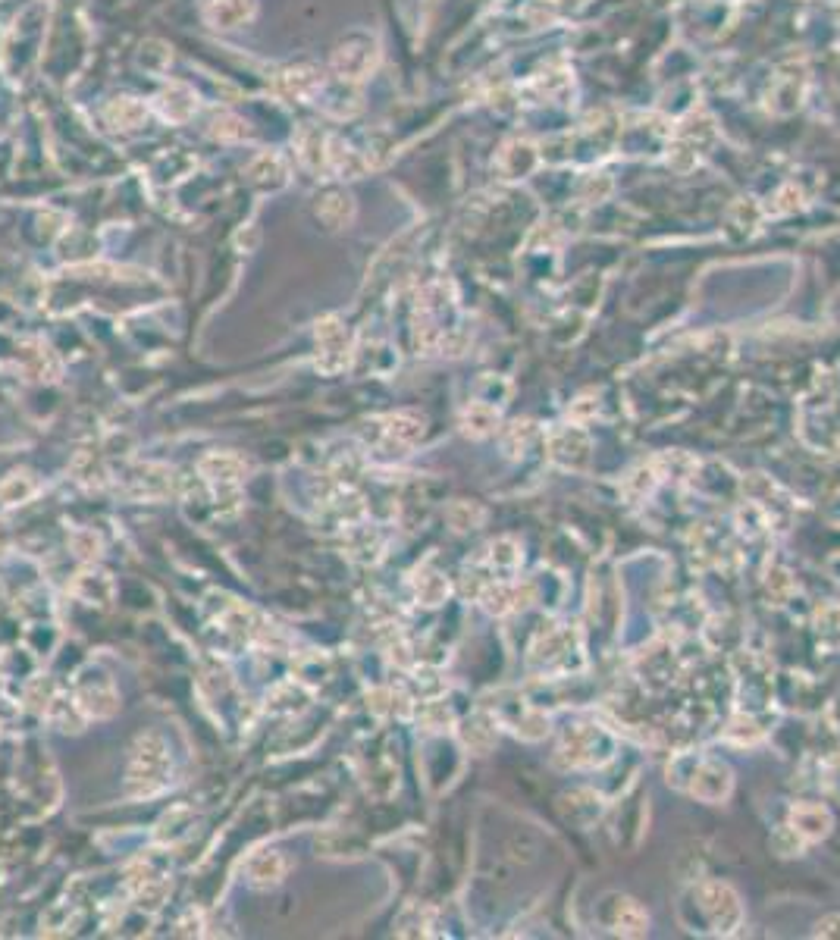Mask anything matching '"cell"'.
Returning <instances> with one entry per match:
<instances>
[{
    "label": "cell",
    "instance_id": "7c38bea8",
    "mask_svg": "<svg viewBox=\"0 0 840 940\" xmlns=\"http://www.w3.org/2000/svg\"><path fill=\"white\" fill-rule=\"evenodd\" d=\"M383 436L389 445H399V449H408L420 436H424V417L417 414H392L383 420Z\"/></svg>",
    "mask_w": 840,
    "mask_h": 940
},
{
    "label": "cell",
    "instance_id": "52a82bcc",
    "mask_svg": "<svg viewBox=\"0 0 840 940\" xmlns=\"http://www.w3.org/2000/svg\"><path fill=\"white\" fill-rule=\"evenodd\" d=\"M258 4L254 0H204V19L214 29H239L254 19Z\"/></svg>",
    "mask_w": 840,
    "mask_h": 940
},
{
    "label": "cell",
    "instance_id": "8fae6325",
    "mask_svg": "<svg viewBox=\"0 0 840 940\" xmlns=\"http://www.w3.org/2000/svg\"><path fill=\"white\" fill-rule=\"evenodd\" d=\"M276 85L286 98H314V94H320V88H323V79L314 66H289L279 73Z\"/></svg>",
    "mask_w": 840,
    "mask_h": 940
},
{
    "label": "cell",
    "instance_id": "8992f818",
    "mask_svg": "<svg viewBox=\"0 0 840 940\" xmlns=\"http://www.w3.org/2000/svg\"><path fill=\"white\" fill-rule=\"evenodd\" d=\"M803 91H806V69L781 66V73L775 76L772 88H768V110L793 113L803 104Z\"/></svg>",
    "mask_w": 840,
    "mask_h": 940
},
{
    "label": "cell",
    "instance_id": "1f68e13d",
    "mask_svg": "<svg viewBox=\"0 0 840 940\" xmlns=\"http://www.w3.org/2000/svg\"><path fill=\"white\" fill-rule=\"evenodd\" d=\"M73 549H76V555H82V558H98L101 539L91 533V530H79V533L73 536Z\"/></svg>",
    "mask_w": 840,
    "mask_h": 940
},
{
    "label": "cell",
    "instance_id": "484cf974",
    "mask_svg": "<svg viewBox=\"0 0 840 940\" xmlns=\"http://www.w3.org/2000/svg\"><path fill=\"white\" fill-rule=\"evenodd\" d=\"M248 176H251V182H258V185H279V182H286V170H283V163H279V157L276 154H261L258 160L251 163L248 167Z\"/></svg>",
    "mask_w": 840,
    "mask_h": 940
},
{
    "label": "cell",
    "instance_id": "83f0119b",
    "mask_svg": "<svg viewBox=\"0 0 840 940\" xmlns=\"http://www.w3.org/2000/svg\"><path fill=\"white\" fill-rule=\"evenodd\" d=\"M449 521L455 530H474L483 524V508L480 505H471V502H455L449 508Z\"/></svg>",
    "mask_w": 840,
    "mask_h": 940
},
{
    "label": "cell",
    "instance_id": "ffe728a7",
    "mask_svg": "<svg viewBox=\"0 0 840 940\" xmlns=\"http://www.w3.org/2000/svg\"><path fill=\"white\" fill-rule=\"evenodd\" d=\"M411 583H414L417 599L424 605H439V602H446V596H449V580L442 574H436V571H430V568H420Z\"/></svg>",
    "mask_w": 840,
    "mask_h": 940
},
{
    "label": "cell",
    "instance_id": "6da1fadb",
    "mask_svg": "<svg viewBox=\"0 0 840 940\" xmlns=\"http://www.w3.org/2000/svg\"><path fill=\"white\" fill-rule=\"evenodd\" d=\"M167 774H170L167 743H163L160 734H142L132 746L126 790L132 796H154L167 787Z\"/></svg>",
    "mask_w": 840,
    "mask_h": 940
},
{
    "label": "cell",
    "instance_id": "ac0fdd59",
    "mask_svg": "<svg viewBox=\"0 0 840 940\" xmlns=\"http://www.w3.org/2000/svg\"><path fill=\"white\" fill-rule=\"evenodd\" d=\"M107 120L116 126V129H138L145 120H148V107L142 104V101H135V98H116V101H110V107H107Z\"/></svg>",
    "mask_w": 840,
    "mask_h": 940
},
{
    "label": "cell",
    "instance_id": "e0dca14e",
    "mask_svg": "<svg viewBox=\"0 0 840 940\" xmlns=\"http://www.w3.org/2000/svg\"><path fill=\"white\" fill-rule=\"evenodd\" d=\"M76 596L88 605H107L113 596V580L101 571H85L76 577Z\"/></svg>",
    "mask_w": 840,
    "mask_h": 940
},
{
    "label": "cell",
    "instance_id": "d6986e66",
    "mask_svg": "<svg viewBox=\"0 0 840 940\" xmlns=\"http://www.w3.org/2000/svg\"><path fill=\"white\" fill-rule=\"evenodd\" d=\"M352 214H355V204L345 192H326L317 204V217L323 223H330L333 229L345 226L348 220H352Z\"/></svg>",
    "mask_w": 840,
    "mask_h": 940
},
{
    "label": "cell",
    "instance_id": "277c9868",
    "mask_svg": "<svg viewBox=\"0 0 840 940\" xmlns=\"http://www.w3.org/2000/svg\"><path fill=\"white\" fill-rule=\"evenodd\" d=\"M699 909L706 912L712 931H718V934H734L740 928V919H743L740 897L728 884L709 881V884L699 887Z\"/></svg>",
    "mask_w": 840,
    "mask_h": 940
},
{
    "label": "cell",
    "instance_id": "cb8c5ba5",
    "mask_svg": "<svg viewBox=\"0 0 840 940\" xmlns=\"http://www.w3.org/2000/svg\"><path fill=\"white\" fill-rule=\"evenodd\" d=\"M496 427H499V414L489 405L477 402V405L468 408V414H464V430H468V436H474V439H483L489 433H496Z\"/></svg>",
    "mask_w": 840,
    "mask_h": 940
},
{
    "label": "cell",
    "instance_id": "4fadbf2b",
    "mask_svg": "<svg viewBox=\"0 0 840 940\" xmlns=\"http://www.w3.org/2000/svg\"><path fill=\"white\" fill-rule=\"evenodd\" d=\"M790 825L797 828L806 840H819V837H825V834H828V828H831V815H828V809H822V806H812V803H806V806H793V812H790Z\"/></svg>",
    "mask_w": 840,
    "mask_h": 940
},
{
    "label": "cell",
    "instance_id": "4dcf8cb0",
    "mask_svg": "<svg viewBox=\"0 0 840 940\" xmlns=\"http://www.w3.org/2000/svg\"><path fill=\"white\" fill-rule=\"evenodd\" d=\"M530 436H533V427H530V423H521V420H518V423H511V430L505 433V449H508L511 455H518V445L524 449V445L530 442Z\"/></svg>",
    "mask_w": 840,
    "mask_h": 940
},
{
    "label": "cell",
    "instance_id": "9c48e42d",
    "mask_svg": "<svg viewBox=\"0 0 840 940\" xmlns=\"http://www.w3.org/2000/svg\"><path fill=\"white\" fill-rule=\"evenodd\" d=\"M690 778H693L690 790L699 799H706V803H718V799H725L731 790V774L725 765H718V762H706L703 768H696Z\"/></svg>",
    "mask_w": 840,
    "mask_h": 940
},
{
    "label": "cell",
    "instance_id": "5b68a950",
    "mask_svg": "<svg viewBox=\"0 0 840 940\" xmlns=\"http://www.w3.org/2000/svg\"><path fill=\"white\" fill-rule=\"evenodd\" d=\"M76 699L85 709V715H95V718H107L116 712V690H113V680L98 671V668H88L82 677H79V690H76Z\"/></svg>",
    "mask_w": 840,
    "mask_h": 940
},
{
    "label": "cell",
    "instance_id": "5bb4252c",
    "mask_svg": "<svg viewBox=\"0 0 840 940\" xmlns=\"http://www.w3.org/2000/svg\"><path fill=\"white\" fill-rule=\"evenodd\" d=\"M499 163H502V173L508 179H521V176H527L536 167V148L530 145V141H524V138H515V141H508V145H505Z\"/></svg>",
    "mask_w": 840,
    "mask_h": 940
},
{
    "label": "cell",
    "instance_id": "30bf717a",
    "mask_svg": "<svg viewBox=\"0 0 840 940\" xmlns=\"http://www.w3.org/2000/svg\"><path fill=\"white\" fill-rule=\"evenodd\" d=\"M317 342H320V358H317V364L323 367V370H339L342 364H345V355H348V348H345V329L336 323V320H326V323H320V329H317Z\"/></svg>",
    "mask_w": 840,
    "mask_h": 940
},
{
    "label": "cell",
    "instance_id": "d4e9b609",
    "mask_svg": "<svg viewBox=\"0 0 840 940\" xmlns=\"http://www.w3.org/2000/svg\"><path fill=\"white\" fill-rule=\"evenodd\" d=\"M480 602L486 611H493V615H505L508 608H515L521 602V593L511 590L508 583H489L486 590L480 593Z\"/></svg>",
    "mask_w": 840,
    "mask_h": 940
},
{
    "label": "cell",
    "instance_id": "44dd1931",
    "mask_svg": "<svg viewBox=\"0 0 840 940\" xmlns=\"http://www.w3.org/2000/svg\"><path fill=\"white\" fill-rule=\"evenodd\" d=\"M286 868H289V862H286V856H283V853H276V850H264V853H258V856L251 859L248 872H251V878L258 881V884H276L279 878L286 875Z\"/></svg>",
    "mask_w": 840,
    "mask_h": 940
},
{
    "label": "cell",
    "instance_id": "2e32d148",
    "mask_svg": "<svg viewBox=\"0 0 840 940\" xmlns=\"http://www.w3.org/2000/svg\"><path fill=\"white\" fill-rule=\"evenodd\" d=\"M587 449H590L587 439H583V433H577V430H565V433L552 436V458L565 467H580L583 461H587Z\"/></svg>",
    "mask_w": 840,
    "mask_h": 940
},
{
    "label": "cell",
    "instance_id": "3957f363",
    "mask_svg": "<svg viewBox=\"0 0 840 940\" xmlns=\"http://www.w3.org/2000/svg\"><path fill=\"white\" fill-rule=\"evenodd\" d=\"M715 141V129L712 120L703 113H690L687 120L674 132L671 145H668V163H674L678 170H690L693 163L706 154V148Z\"/></svg>",
    "mask_w": 840,
    "mask_h": 940
},
{
    "label": "cell",
    "instance_id": "7402d4cb",
    "mask_svg": "<svg viewBox=\"0 0 840 940\" xmlns=\"http://www.w3.org/2000/svg\"><path fill=\"white\" fill-rule=\"evenodd\" d=\"M646 925H649L646 912H643L634 900H621L612 928H615L618 934H627V937H640V934H646Z\"/></svg>",
    "mask_w": 840,
    "mask_h": 940
},
{
    "label": "cell",
    "instance_id": "e575fe53",
    "mask_svg": "<svg viewBox=\"0 0 840 940\" xmlns=\"http://www.w3.org/2000/svg\"><path fill=\"white\" fill-rule=\"evenodd\" d=\"M568 4H571V0H568ZM574 4H587V0H574Z\"/></svg>",
    "mask_w": 840,
    "mask_h": 940
},
{
    "label": "cell",
    "instance_id": "ba28073f",
    "mask_svg": "<svg viewBox=\"0 0 840 940\" xmlns=\"http://www.w3.org/2000/svg\"><path fill=\"white\" fill-rule=\"evenodd\" d=\"M201 477L207 483H214L217 492L232 489V486H239V480L245 477V461L232 452H214L201 461Z\"/></svg>",
    "mask_w": 840,
    "mask_h": 940
},
{
    "label": "cell",
    "instance_id": "f1b7e54d",
    "mask_svg": "<svg viewBox=\"0 0 840 940\" xmlns=\"http://www.w3.org/2000/svg\"><path fill=\"white\" fill-rule=\"evenodd\" d=\"M803 843H806V837L793 828V825H784L775 837H772V846H775V853L778 856H797L800 850H803Z\"/></svg>",
    "mask_w": 840,
    "mask_h": 940
},
{
    "label": "cell",
    "instance_id": "603a6c76",
    "mask_svg": "<svg viewBox=\"0 0 840 940\" xmlns=\"http://www.w3.org/2000/svg\"><path fill=\"white\" fill-rule=\"evenodd\" d=\"M48 715L63 727V731H82V721H85V709L79 705V699H63V696H54L51 705H48Z\"/></svg>",
    "mask_w": 840,
    "mask_h": 940
},
{
    "label": "cell",
    "instance_id": "f546056e",
    "mask_svg": "<svg viewBox=\"0 0 840 940\" xmlns=\"http://www.w3.org/2000/svg\"><path fill=\"white\" fill-rule=\"evenodd\" d=\"M464 743H468L471 749H477V752H486L489 743H493V727H489L483 718L468 721V727H464Z\"/></svg>",
    "mask_w": 840,
    "mask_h": 940
},
{
    "label": "cell",
    "instance_id": "4316f807",
    "mask_svg": "<svg viewBox=\"0 0 840 940\" xmlns=\"http://www.w3.org/2000/svg\"><path fill=\"white\" fill-rule=\"evenodd\" d=\"M35 489H38V483H35L32 474H10L4 483H0V502H4V505L26 502Z\"/></svg>",
    "mask_w": 840,
    "mask_h": 940
},
{
    "label": "cell",
    "instance_id": "7a4b0ae2",
    "mask_svg": "<svg viewBox=\"0 0 840 940\" xmlns=\"http://www.w3.org/2000/svg\"><path fill=\"white\" fill-rule=\"evenodd\" d=\"M380 63V44L367 32H352L345 35L330 60V69L339 82H361L367 79Z\"/></svg>",
    "mask_w": 840,
    "mask_h": 940
},
{
    "label": "cell",
    "instance_id": "836d02e7",
    "mask_svg": "<svg viewBox=\"0 0 840 940\" xmlns=\"http://www.w3.org/2000/svg\"><path fill=\"white\" fill-rule=\"evenodd\" d=\"M815 934H819V937H840V915H828V919H822L819 928H815Z\"/></svg>",
    "mask_w": 840,
    "mask_h": 940
},
{
    "label": "cell",
    "instance_id": "d6a6232c",
    "mask_svg": "<svg viewBox=\"0 0 840 940\" xmlns=\"http://www.w3.org/2000/svg\"><path fill=\"white\" fill-rule=\"evenodd\" d=\"M493 564H505V568H515V564H518L515 543H508V539L496 543V546H493Z\"/></svg>",
    "mask_w": 840,
    "mask_h": 940
},
{
    "label": "cell",
    "instance_id": "9a60e30c",
    "mask_svg": "<svg viewBox=\"0 0 840 940\" xmlns=\"http://www.w3.org/2000/svg\"><path fill=\"white\" fill-rule=\"evenodd\" d=\"M195 94H192V88H185V85H179V82H173L170 88H163V94H160V110H163V116L167 120H173V123H185L189 116L195 113Z\"/></svg>",
    "mask_w": 840,
    "mask_h": 940
}]
</instances>
